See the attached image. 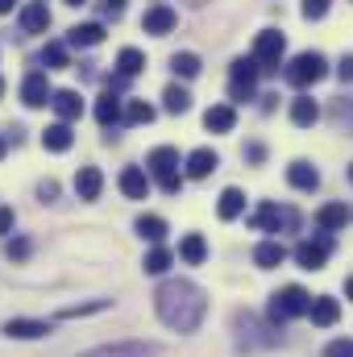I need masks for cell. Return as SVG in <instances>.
<instances>
[{
	"label": "cell",
	"instance_id": "obj_1",
	"mask_svg": "<svg viewBox=\"0 0 353 357\" xmlns=\"http://www.w3.org/2000/svg\"><path fill=\"white\" fill-rule=\"evenodd\" d=\"M154 312L167 328L175 333H195L204 312H208V295L191 282V278H167L154 295Z\"/></svg>",
	"mask_w": 353,
	"mask_h": 357
},
{
	"label": "cell",
	"instance_id": "obj_2",
	"mask_svg": "<svg viewBox=\"0 0 353 357\" xmlns=\"http://www.w3.org/2000/svg\"><path fill=\"white\" fill-rule=\"evenodd\" d=\"M308 307H312V295L303 291V287H283V291H274L270 295V307H266V316H270V324L274 328H283L287 320H295V316H308Z\"/></svg>",
	"mask_w": 353,
	"mask_h": 357
},
{
	"label": "cell",
	"instance_id": "obj_3",
	"mask_svg": "<svg viewBox=\"0 0 353 357\" xmlns=\"http://www.w3.org/2000/svg\"><path fill=\"white\" fill-rule=\"evenodd\" d=\"M146 167H150V175L158 178V187H163L167 195H179V191H183V175H179V150H171V146H158V150L146 158Z\"/></svg>",
	"mask_w": 353,
	"mask_h": 357
},
{
	"label": "cell",
	"instance_id": "obj_4",
	"mask_svg": "<svg viewBox=\"0 0 353 357\" xmlns=\"http://www.w3.org/2000/svg\"><path fill=\"white\" fill-rule=\"evenodd\" d=\"M324 75H329V59L316 54V50L295 54L291 67H287V84H291V88H312V84H320Z\"/></svg>",
	"mask_w": 353,
	"mask_h": 357
},
{
	"label": "cell",
	"instance_id": "obj_5",
	"mask_svg": "<svg viewBox=\"0 0 353 357\" xmlns=\"http://www.w3.org/2000/svg\"><path fill=\"white\" fill-rule=\"evenodd\" d=\"M250 225H254L258 233H295L299 216H295V208H278V204H258V212L250 216Z\"/></svg>",
	"mask_w": 353,
	"mask_h": 357
},
{
	"label": "cell",
	"instance_id": "obj_6",
	"mask_svg": "<svg viewBox=\"0 0 353 357\" xmlns=\"http://www.w3.org/2000/svg\"><path fill=\"white\" fill-rule=\"evenodd\" d=\"M258 75H262V67H258L254 54H250V59H237V63L229 67V96H233V100H254Z\"/></svg>",
	"mask_w": 353,
	"mask_h": 357
},
{
	"label": "cell",
	"instance_id": "obj_7",
	"mask_svg": "<svg viewBox=\"0 0 353 357\" xmlns=\"http://www.w3.org/2000/svg\"><path fill=\"white\" fill-rule=\"evenodd\" d=\"M283 50H287V38H283L278 29H262V33L254 38V59H258L262 75H274V71H278V63H283Z\"/></svg>",
	"mask_w": 353,
	"mask_h": 357
},
{
	"label": "cell",
	"instance_id": "obj_8",
	"mask_svg": "<svg viewBox=\"0 0 353 357\" xmlns=\"http://www.w3.org/2000/svg\"><path fill=\"white\" fill-rule=\"evenodd\" d=\"M329 254H333V237H316V241H299L295 245V262L303 270H324Z\"/></svg>",
	"mask_w": 353,
	"mask_h": 357
},
{
	"label": "cell",
	"instance_id": "obj_9",
	"mask_svg": "<svg viewBox=\"0 0 353 357\" xmlns=\"http://www.w3.org/2000/svg\"><path fill=\"white\" fill-rule=\"evenodd\" d=\"M21 100H25V108H46V104L54 100L46 71H33V75H25V84H21Z\"/></svg>",
	"mask_w": 353,
	"mask_h": 357
},
{
	"label": "cell",
	"instance_id": "obj_10",
	"mask_svg": "<svg viewBox=\"0 0 353 357\" xmlns=\"http://www.w3.org/2000/svg\"><path fill=\"white\" fill-rule=\"evenodd\" d=\"M237 328H241V345H250V349H254V345H262V349L278 345V333H274V328H262L250 312H246V316H237Z\"/></svg>",
	"mask_w": 353,
	"mask_h": 357
},
{
	"label": "cell",
	"instance_id": "obj_11",
	"mask_svg": "<svg viewBox=\"0 0 353 357\" xmlns=\"http://www.w3.org/2000/svg\"><path fill=\"white\" fill-rule=\"evenodd\" d=\"M179 25V13L171 4H154V8H146V17H142V29L146 33H154V38H163V33H171Z\"/></svg>",
	"mask_w": 353,
	"mask_h": 357
},
{
	"label": "cell",
	"instance_id": "obj_12",
	"mask_svg": "<svg viewBox=\"0 0 353 357\" xmlns=\"http://www.w3.org/2000/svg\"><path fill=\"white\" fill-rule=\"evenodd\" d=\"M84 357H158V349L154 345H142V341H117V345L88 349Z\"/></svg>",
	"mask_w": 353,
	"mask_h": 357
},
{
	"label": "cell",
	"instance_id": "obj_13",
	"mask_svg": "<svg viewBox=\"0 0 353 357\" xmlns=\"http://www.w3.org/2000/svg\"><path fill=\"white\" fill-rule=\"evenodd\" d=\"M308 316H312V324L333 328V324L341 320V303H337L333 295H316V299H312V307H308Z\"/></svg>",
	"mask_w": 353,
	"mask_h": 357
},
{
	"label": "cell",
	"instance_id": "obj_14",
	"mask_svg": "<svg viewBox=\"0 0 353 357\" xmlns=\"http://www.w3.org/2000/svg\"><path fill=\"white\" fill-rule=\"evenodd\" d=\"M4 337H13V341H38V337H50V320H8V324H4Z\"/></svg>",
	"mask_w": 353,
	"mask_h": 357
},
{
	"label": "cell",
	"instance_id": "obj_15",
	"mask_svg": "<svg viewBox=\"0 0 353 357\" xmlns=\"http://www.w3.org/2000/svg\"><path fill=\"white\" fill-rule=\"evenodd\" d=\"M46 29H50V8L42 0L25 4L21 8V33H46Z\"/></svg>",
	"mask_w": 353,
	"mask_h": 357
},
{
	"label": "cell",
	"instance_id": "obj_16",
	"mask_svg": "<svg viewBox=\"0 0 353 357\" xmlns=\"http://www.w3.org/2000/svg\"><path fill=\"white\" fill-rule=\"evenodd\" d=\"M121 116H125V104H121V96H117V91L108 88L100 100H96V121H100L104 129H112Z\"/></svg>",
	"mask_w": 353,
	"mask_h": 357
},
{
	"label": "cell",
	"instance_id": "obj_17",
	"mask_svg": "<svg viewBox=\"0 0 353 357\" xmlns=\"http://www.w3.org/2000/svg\"><path fill=\"white\" fill-rule=\"evenodd\" d=\"M50 104H54V112H59V121H67V125L84 116V100H80V91H71V88L54 91V100H50Z\"/></svg>",
	"mask_w": 353,
	"mask_h": 357
},
{
	"label": "cell",
	"instance_id": "obj_18",
	"mask_svg": "<svg viewBox=\"0 0 353 357\" xmlns=\"http://www.w3.org/2000/svg\"><path fill=\"white\" fill-rule=\"evenodd\" d=\"M204 125H208V133H233V125H237L233 104H212V108L204 112Z\"/></svg>",
	"mask_w": 353,
	"mask_h": 357
},
{
	"label": "cell",
	"instance_id": "obj_19",
	"mask_svg": "<svg viewBox=\"0 0 353 357\" xmlns=\"http://www.w3.org/2000/svg\"><path fill=\"white\" fill-rule=\"evenodd\" d=\"M71 142H75V133H71V125H67V121L46 125V133H42V146H46L50 154H67V150H71Z\"/></svg>",
	"mask_w": 353,
	"mask_h": 357
},
{
	"label": "cell",
	"instance_id": "obj_20",
	"mask_svg": "<svg viewBox=\"0 0 353 357\" xmlns=\"http://www.w3.org/2000/svg\"><path fill=\"white\" fill-rule=\"evenodd\" d=\"M121 191H125L129 199H146V195H150V175H146L142 167H125V171H121Z\"/></svg>",
	"mask_w": 353,
	"mask_h": 357
},
{
	"label": "cell",
	"instance_id": "obj_21",
	"mask_svg": "<svg viewBox=\"0 0 353 357\" xmlns=\"http://www.w3.org/2000/svg\"><path fill=\"white\" fill-rule=\"evenodd\" d=\"M287 183H291L295 191H316V187H320V171H316L312 162H291V167H287Z\"/></svg>",
	"mask_w": 353,
	"mask_h": 357
},
{
	"label": "cell",
	"instance_id": "obj_22",
	"mask_svg": "<svg viewBox=\"0 0 353 357\" xmlns=\"http://www.w3.org/2000/svg\"><path fill=\"white\" fill-rule=\"evenodd\" d=\"M216 167H220L216 150H191L187 154V178H208Z\"/></svg>",
	"mask_w": 353,
	"mask_h": 357
},
{
	"label": "cell",
	"instance_id": "obj_23",
	"mask_svg": "<svg viewBox=\"0 0 353 357\" xmlns=\"http://www.w3.org/2000/svg\"><path fill=\"white\" fill-rule=\"evenodd\" d=\"M291 121H295L299 129H312V125L320 121V104H316L312 96H295V100H291Z\"/></svg>",
	"mask_w": 353,
	"mask_h": 357
},
{
	"label": "cell",
	"instance_id": "obj_24",
	"mask_svg": "<svg viewBox=\"0 0 353 357\" xmlns=\"http://www.w3.org/2000/svg\"><path fill=\"white\" fill-rule=\"evenodd\" d=\"M316 225H320L324 233H337V229L350 225V208H345V204H324V208L316 212Z\"/></svg>",
	"mask_w": 353,
	"mask_h": 357
},
{
	"label": "cell",
	"instance_id": "obj_25",
	"mask_svg": "<svg viewBox=\"0 0 353 357\" xmlns=\"http://www.w3.org/2000/svg\"><path fill=\"white\" fill-rule=\"evenodd\" d=\"M241 212H246V195H241L237 187H225V191H220V204H216V216H220V220H237Z\"/></svg>",
	"mask_w": 353,
	"mask_h": 357
},
{
	"label": "cell",
	"instance_id": "obj_26",
	"mask_svg": "<svg viewBox=\"0 0 353 357\" xmlns=\"http://www.w3.org/2000/svg\"><path fill=\"white\" fill-rule=\"evenodd\" d=\"M142 71H146V54H142V50H133V46H125V50L117 54V75L133 79V75H142Z\"/></svg>",
	"mask_w": 353,
	"mask_h": 357
},
{
	"label": "cell",
	"instance_id": "obj_27",
	"mask_svg": "<svg viewBox=\"0 0 353 357\" xmlns=\"http://www.w3.org/2000/svg\"><path fill=\"white\" fill-rule=\"evenodd\" d=\"M179 258H183L187 266H200V262L208 258V245H204V237H200V233H187V237L179 241Z\"/></svg>",
	"mask_w": 353,
	"mask_h": 357
},
{
	"label": "cell",
	"instance_id": "obj_28",
	"mask_svg": "<svg viewBox=\"0 0 353 357\" xmlns=\"http://www.w3.org/2000/svg\"><path fill=\"white\" fill-rule=\"evenodd\" d=\"M104 42V25H96V21H88V25H75L71 33H67V46H100Z\"/></svg>",
	"mask_w": 353,
	"mask_h": 357
},
{
	"label": "cell",
	"instance_id": "obj_29",
	"mask_svg": "<svg viewBox=\"0 0 353 357\" xmlns=\"http://www.w3.org/2000/svg\"><path fill=\"white\" fill-rule=\"evenodd\" d=\"M254 262H258L262 270L283 266V262H287V250H283V241H262V245L254 250Z\"/></svg>",
	"mask_w": 353,
	"mask_h": 357
},
{
	"label": "cell",
	"instance_id": "obj_30",
	"mask_svg": "<svg viewBox=\"0 0 353 357\" xmlns=\"http://www.w3.org/2000/svg\"><path fill=\"white\" fill-rule=\"evenodd\" d=\"M100 187H104V175H100L96 167H84V171L75 175V191H80V199H96Z\"/></svg>",
	"mask_w": 353,
	"mask_h": 357
},
{
	"label": "cell",
	"instance_id": "obj_31",
	"mask_svg": "<svg viewBox=\"0 0 353 357\" xmlns=\"http://www.w3.org/2000/svg\"><path fill=\"white\" fill-rule=\"evenodd\" d=\"M42 63H46V71L71 67V50H67V42H46V50H42Z\"/></svg>",
	"mask_w": 353,
	"mask_h": 357
},
{
	"label": "cell",
	"instance_id": "obj_32",
	"mask_svg": "<svg viewBox=\"0 0 353 357\" xmlns=\"http://www.w3.org/2000/svg\"><path fill=\"white\" fill-rule=\"evenodd\" d=\"M163 108H167V112H187V108H191V91L187 88H179V84H171V88L163 91Z\"/></svg>",
	"mask_w": 353,
	"mask_h": 357
},
{
	"label": "cell",
	"instance_id": "obj_33",
	"mask_svg": "<svg viewBox=\"0 0 353 357\" xmlns=\"http://www.w3.org/2000/svg\"><path fill=\"white\" fill-rule=\"evenodd\" d=\"M137 233L158 245V241L167 237V220H163V216H137Z\"/></svg>",
	"mask_w": 353,
	"mask_h": 357
},
{
	"label": "cell",
	"instance_id": "obj_34",
	"mask_svg": "<svg viewBox=\"0 0 353 357\" xmlns=\"http://www.w3.org/2000/svg\"><path fill=\"white\" fill-rule=\"evenodd\" d=\"M171 262H175V258H171V250L154 245V250L146 254V262H142V270H146V274H167V270H171Z\"/></svg>",
	"mask_w": 353,
	"mask_h": 357
},
{
	"label": "cell",
	"instance_id": "obj_35",
	"mask_svg": "<svg viewBox=\"0 0 353 357\" xmlns=\"http://www.w3.org/2000/svg\"><path fill=\"white\" fill-rule=\"evenodd\" d=\"M171 71H175L179 79H195V75H200V59H195L191 50H183V54L171 59Z\"/></svg>",
	"mask_w": 353,
	"mask_h": 357
},
{
	"label": "cell",
	"instance_id": "obj_36",
	"mask_svg": "<svg viewBox=\"0 0 353 357\" xmlns=\"http://www.w3.org/2000/svg\"><path fill=\"white\" fill-rule=\"evenodd\" d=\"M125 121H129V125H150V121H154V104L129 100V104H125Z\"/></svg>",
	"mask_w": 353,
	"mask_h": 357
},
{
	"label": "cell",
	"instance_id": "obj_37",
	"mask_svg": "<svg viewBox=\"0 0 353 357\" xmlns=\"http://www.w3.org/2000/svg\"><path fill=\"white\" fill-rule=\"evenodd\" d=\"M4 254H8V262H25L29 258V241L25 237H13V241H4Z\"/></svg>",
	"mask_w": 353,
	"mask_h": 357
},
{
	"label": "cell",
	"instance_id": "obj_38",
	"mask_svg": "<svg viewBox=\"0 0 353 357\" xmlns=\"http://www.w3.org/2000/svg\"><path fill=\"white\" fill-rule=\"evenodd\" d=\"M108 307V299H96V303H80V307H67L63 312V320H75V316H91V312H104Z\"/></svg>",
	"mask_w": 353,
	"mask_h": 357
},
{
	"label": "cell",
	"instance_id": "obj_39",
	"mask_svg": "<svg viewBox=\"0 0 353 357\" xmlns=\"http://www.w3.org/2000/svg\"><path fill=\"white\" fill-rule=\"evenodd\" d=\"M329 4H333V0H303V17H308V21H320V17L329 13Z\"/></svg>",
	"mask_w": 353,
	"mask_h": 357
},
{
	"label": "cell",
	"instance_id": "obj_40",
	"mask_svg": "<svg viewBox=\"0 0 353 357\" xmlns=\"http://www.w3.org/2000/svg\"><path fill=\"white\" fill-rule=\"evenodd\" d=\"M324 357H353V341H345V337L341 341H329L324 345Z\"/></svg>",
	"mask_w": 353,
	"mask_h": 357
},
{
	"label": "cell",
	"instance_id": "obj_41",
	"mask_svg": "<svg viewBox=\"0 0 353 357\" xmlns=\"http://www.w3.org/2000/svg\"><path fill=\"white\" fill-rule=\"evenodd\" d=\"M337 79H341V84H353V54H345V59L337 63Z\"/></svg>",
	"mask_w": 353,
	"mask_h": 357
},
{
	"label": "cell",
	"instance_id": "obj_42",
	"mask_svg": "<svg viewBox=\"0 0 353 357\" xmlns=\"http://www.w3.org/2000/svg\"><path fill=\"white\" fill-rule=\"evenodd\" d=\"M100 13L104 17H121L125 13V0H100Z\"/></svg>",
	"mask_w": 353,
	"mask_h": 357
},
{
	"label": "cell",
	"instance_id": "obj_43",
	"mask_svg": "<svg viewBox=\"0 0 353 357\" xmlns=\"http://www.w3.org/2000/svg\"><path fill=\"white\" fill-rule=\"evenodd\" d=\"M13 220H17V216H13V208H0V237H8V233H13Z\"/></svg>",
	"mask_w": 353,
	"mask_h": 357
},
{
	"label": "cell",
	"instance_id": "obj_44",
	"mask_svg": "<svg viewBox=\"0 0 353 357\" xmlns=\"http://www.w3.org/2000/svg\"><path fill=\"white\" fill-rule=\"evenodd\" d=\"M38 195H42V199H54V195H59V183H54V178H46V183L38 187Z\"/></svg>",
	"mask_w": 353,
	"mask_h": 357
},
{
	"label": "cell",
	"instance_id": "obj_45",
	"mask_svg": "<svg viewBox=\"0 0 353 357\" xmlns=\"http://www.w3.org/2000/svg\"><path fill=\"white\" fill-rule=\"evenodd\" d=\"M246 154H250V162H262V158H266V150H262V146H250Z\"/></svg>",
	"mask_w": 353,
	"mask_h": 357
},
{
	"label": "cell",
	"instance_id": "obj_46",
	"mask_svg": "<svg viewBox=\"0 0 353 357\" xmlns=\"http://www.w3.org/2000/svg\"><path fill=\"white\" fill-rule=\"evenodd\" d=\"M13 4H17V0H0V17H4V13H13Z\"/></svg>",
	"mask_w": 353,
	"mask_h": 357
},
{
	"label": "cell",
	"instance_id": "obj_47",
	"mask_svg": "<svg viewBox=\"0 0 353 357\" xmlns=\"http://www.w3.org/2000/svg\"><path fill=\"white\" fill-rule=\"evenodd\" d=\"M345 299H353V274H350V282H345Z\"/></svg>",
	"mask_w": 353,
	"mask_h": 357
},
{
	"label": "cell",
	"instance_id": "obj_48",
	"mask_svg": "<svg viewBox=\"0 0 353 357\" xmlns=\"http://www.w3.org/2000/svg\"><path fill=\"white\" fill-rule=\"evenodd\" d=\"M67 4H71V8H80V4H88V0H67Z\"/></svg>",
	"mask_w": 353,
	"mask_h": 357
},
{
	"label": "cell",
	"instance_id": "obj_49",
	"mask_svg": "<svg viewBox=\"0 0 353 357\" xmlns=\"http://www.w3.org/2000/svg\"><path fill=\"white\" fill-rule=\"evenodd\" d=\"M4 150H8V142H4V137H0V158H4Z\"/></svg>",
	"mask_w": 353,
	"mask_h": 357
},
{
	"label": "cell",
	"instance_id": "obj_50",
	"mask_svg": "<svg viewBox=\"0 0 353 357\" xmlns=\"http://www.w3.org/2000/svg\"><path fill=\"white\" fill-rule=\"evenodd\" d=\"M0 96H4V79H0Z\"/></svg>",
	"mask_w": 353,
	"mask_h": 357
},
{
	"label": "cell",
	"instance_id": "obj_51",
	"mask_svg": "<svg viewBox=\"0 0 353 357\" xmlns=\"http://www.w3.org/2000/svg\"><path fill=\"white\" fill-rule=\"evenodd\" d=\"M191 4H204V0H191Z\"/></svg>",
	"mask_w": 353,
	"mask_h": 357
},
{
	"label": "cell",
	"instance_id": "obj_52",
	"mask_svg": "<svg viewBox=\"0 0 353 357\" xmlns=\"http://www.w3.org/2000/svg\"><path fill=\"white\" fill-rule=\"evenodd\" d=\"M350 178H353V167H350Z\"/></svg>",
	"mask_w": 353,
	"mask_h": 357
}]
</instances>
